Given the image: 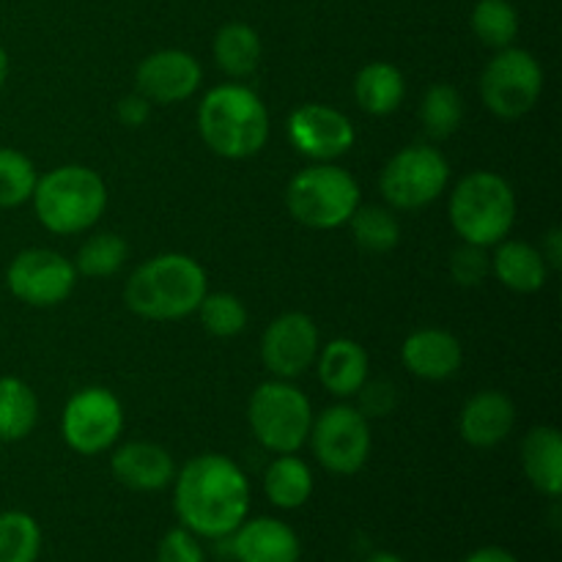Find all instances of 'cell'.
Here are the masks:
<instances>
[{
    "instance_id": "cell-1",
    "label": "cell",
    "mask_w": 562,
    "mask_h": 562,
    "mask_svg": "<svg viewBox=\"0 0 562 562\" xmlns=\"http://www.w3.org/2000/svg\"><path fill=\"white\" fill-rule=\"evenodd\" d=\"M173 505L181 527L198 538H228L250 510V481L223 453H201L173 477Z\"/></svg>"
},
{
    "instance_id": "cell-2",
    "label": "cell",
    "mask_w": 562,
    "mask_h": 562,
    "mask_svg": "<svg viewBox=\"0 0 562 562\" xmlns=\"http://www.w3.org/2000/svg\"><path fill=\"white\" fill-rule=\"evenodd\" d=\"M206 294V272L195 258L184 252H162L130 274L124 302L146 322H181L198 311Z\"/></svg>"
},
{
    "instance_id": "cell-3",
    "label": "cell",
    "mask_w": 562,
    "mask_h": 562,
    "mask_svg": "<svg viewBox=\"0 0 562 562\" xmlns=\"http://www.w3.org/2000/svg\"><path fill=\"white\" fill-rule=\"evenodd\" d=\"M198 130L217 157L250 159L269 140V110L252 88L225 82L201 99Z\"/></svg>"
},
{
    "instance_id": "cell-4",
    "label": "cell",
    "mask_w": 562,
    "mask_h": 562,
    "mask_svg": "<svg viewBox=\"0 0 562 562\" xmlns=\"http://www.w3.org/2000/svg\"><path fill=\"white\" fill-rule=\"evenodd\" d=\"M31 201L38 223L49 234L75 236L102 220L108 209V184L86 165H60L38 176Z\"/></svg>"
},
{
    "instance_id": "cell-5",
    "label": "cell",
    "mask_w": 562,
    "mask_h": 562,
    "mask_svg": "<svg viewBox=\"0 0 562 562\" xmlns=\"http://www.w3.org/2000/svg\"><path fill=\"white\" fill-rule=\"evenodd\" d=\"M516 212L514 187L492 170L467 173L450 195V225L467 245L494 247L508 239Z\"/></svg>"
},
{
    "instance_id": "cell-6",
    "label": "cell",
    "mask_w": 562,
    "mask_h": 562,
    "mask_svg": "<svg viewBox=\"0 0 562 562\" xmlns=\"http://www.w3.org/2000/svg\"><path fill=\"white\" fill-rule=\"evenodd\" d=\"M360 206V184L349 170L318 162L300 170L285 187V209L313 231H333L349 223Z\"/></svg>"
},
{
    "instance_id": "cell-7",
    "label": "cell",
    "mask_w": 562,
    "mask_h": 562,
    "mask_svg": "<svg viewBox=\"0 0 562 562\" xmlns=\"http://www.w3.org/2000/svg\"><path fill=\"white\" fill-rule=\"evenodd\" d=\"M247 423L252 437L274 456L300 453L311 437L313 406L289 379H272L250 395Z\"/></svg>"
},
{
    "instance_id": "cell-8",
    "label": "cell",
    "mask_w": 562,
    "mask_h": 562,
    "mask_svg": "<svg viewBox=\"0 0 562 562\" xmlns=\"http://www.w3.org/2000/svg\"><path fill=\"white\" fill-rule=\"evenodd\" d=\"M450 184V165L442 151L417 143L401 148L379 176V192L384 201L401 212H417L437 201Z\"/></svg>"
},
{
    "instance_id": "cell-9",
    "label": "cell",
    "mask_w": 562,
    "mask_h": 562,
    "mask_svg": "<svg viewBox=\"0 0 562 562\" xmlns=\"http://www.w3.org/2000/svg\"><path fill=\"white\" fill-rule=\"evenodd\" d=\"M543 93V69L536 55L521 47L494 53L481 75V97L488 113L514 121L530 113Z\"/></svg>"
},
{
    "instance_id": "cell-10",
    "label": "cell",
    "mask_w": 562,
    "mask_h": 562,
    "mask_svg": "<svg viewBox=\"0 0 562 562\" xmlns=\"http://www.w3.org/2000/svg\"><path fill=\"white\" fill-rule=\"evenodd\" d=\"M313 456L333 475H357L371 456V426L357 406L335 404L313 417Z\"/></svg>"
},
{
    "instance_id": "cell-11",
    "label": "cell",
    "mask_w": 562,
    "mask_h": 562,
    "mask_svg": "<svg viewBox=\"0 0 562 562\" xmlns=\"http://www.w3.org/2000/svg\"><path fill=\"white\" fill-rule=\"evenodd\" d=\"M121 431H124V406L108 387H82L66 401L60 434L75 453H104L119 442Z\"/></svg>"
},
{
    "instance_id": "cell-12",
    "label": "cell",
    "mask_w": 562,
    "mask_h": 562,
    "mask_svg": "<svg viewBox=\"0 0 562 562\" xmlns=\"http://www.w3.org/2000/svg\"><path fill=\"white\" fill-rule=\"evenodd\" d=\"M5 285L31 307H55L71 296L77 285L75 261L47 247H31L14 256L5 269Z\"/></svg>"
},
{
    "instance_id": "cell-13",
    "label": "cell",
    "mask_w": 562,
    "mask_h": 562,
    "mask_svg": "<svg viewBox=\"0 0 562 562\" xmlns=\"http://www.w3.org/2000/svg\"><path fill=\"white\" fill-rule=\"evenodd\" d=\"M285 132H289L291 146L302 157H311L316 162H333V159L344 157L357 140L355 124L349 121V115L344 110L318 102H307L296 108L289 115Z\"/></svg>"
},
{
    "instance_id": "cell-14",
    "label": "cell",
    "mask_w": 562,
    "mask_h": 562,
    "mask_svg": "<svg viewBox=\"0 0 562 562\" xmlns=\"http://www.w3.org/2000/svg\"><path fill=\"white\" fill-rule=\"evenodd\" d=\"M322 340L307 313H283L261 338V360L274 379H296L316 362Z\"/></svg>"
},
{
    "instance_id": "cell-15",
    "label": "cell",
    "mask_w": 562,
    "mask_h": 562,
    "mask_svg": "<svg viewBox=\"0 0 562 562\" xmlns=\"http://www.w3.org/2000/svg\"><path fill=\"white\" fill-rule=\"evenodd\" d=\"M203 69L184 49H157L135 69L137 93L151 104H181L201 88Z\"/></svg>"
},
{
    "instance_id": "cell-16",
    "label": "cell",
    "mask_w": 562,
    "mask_h": 562,
    "mask_svg": "<svg viewBox=\"0 0 562 562\" xmlns=\"http://www.w3.org/2000/svg\"><path fill=\"white\" fill-rule=\"evenodd\" d=\"M228 538L236 562H300L302 558L300 536L272 516L245 519Z\"/></svg>"
},
{
    "instance_id": "cell-17",
    "label": "cell",
    "mask_w": 562,
    "mask_h": 562,
    "mask_svg": "<svg viewBox=\"0 0 562 562\" xmlns=\"http://www.w3.org/2000/svg\"><path fill=\"white\" fill-rule=\"evenodd\" d=\"M110 470L115 481L132 492H162L176 477L173 456L162 445L143 442V439L115 448Z\"/></svg>"
},
{
    "instance_id": "cell-18",
    "label": "cell",
    "mask_w": 562,
    "mask_h": 562,
    "mask_svg": "<svg viewBox=\"0 0 562 562\" xmlns=\"http://www.w3.org/2000/svg\"><path fill=\"white\" fill-rule=\"evenodd\" d=\"M516 426V406L499 390H483L464 404L459 431L470 448L488 450L503 445Z\"/></svg>"
},
{
    "instance_id": "cell-19",
    "label": "cell",
    "mask_w": 562,
    "mask_h": 562,
    "mask_svg": "<svg viewBox=\"0 0 562 562\" xmlns=\"http://www.w3.org/2000/svg\"><path fill=\"white\" fill-rule=\"evenodd\" d=\"M461 360H464V351H461L459 338L439 327L417 329L401 346V362L406 371L428 382L450 379L461 368Z\"/></svg>"
},
{
    "instance_id": "cell-20",
    "label": "cell",
    "mask_w": 562,
    "mask_h": 562,
    "mask_svg": "<svg viewBox=\"0 0 562 562\" xmlns=\"http://www.w3.org/2000/svg\"><path fill=\"white\" fill-rule=\"evenodd\" d=\"M318 382L338 398H351L368 382V351L351 338L329 340L316 357Z\"/></svg>"
},
{
    "instance_id": "cell-21",
    "label": "cell",
    "mask_w": 562,
    "mask_h": 562,
    "mask_svg": "<svg viewBox=\"0 0 562 562\" xmlns=\"http://www.w3.org/2000/svg\"><path fill=\"white\" fill-rule=\"evenodd\" d=\"M494 247L497 250L492 256V272L505 289L516 291V294H536L547 285L552 269L543 261L538 247L519 239H503Z\"/></svg>"
},
{
    "instance_id": "cell-22",
    "label": "cell",
    "mask_w": 562,
    "mask_h": 562,
    "mask_svg": "<svg viewBox=\"0 0 562 562\" xmlns=\"http://www.w3.org/2000/svg\"><path fill=\"white\" fill-rule=\"evenodd\" d=\"M521 467L532 488L558 499L562 492V437L554 426H536L521 442Z\"/></svg>"
},
{
    "instance_id": "cell-23",
    "label": "cell",
    "mask_w": 562,
    "mask_h": 562,
    "mask_svg": "<svg viewBox=\"0 0 562 562\" xmlns=\"http://www.w3.org/2000/svg\"><path fill=\"white\" fill-rule=\"evenodd\" d=\"M406 80L398 66L387 60H373L362 66L355 77V99L366 113L390 115L404 104Z\"/></svg>"
},
{
    "instance_id": "cell-24",
    "label": "cell",
    "mask_w": 562,
    "mask_h": 562,
    "mask_svg": "<svg viewBox=\"0 0 562 562\" xmlns=\"http://www.w3.org/2000/svg\"><path fill=\"white\" fill-rule=\"evenodd\" d=\"M214 60L234 80H245L261 64V36L247 22H225L214 36Z\"/></svg>"
},
{
    "instance_id": "cell-25",
    "label": "cell",
    "mask_w": 562,
    "mask_h": 562,
    "mask_svg": "<svg viewBox=\"0 0 562 562\" xmlns=\"http://www.w3.org/2000/svg\"><path fill=\"white\" fill-rule=\"evenodd\" d=\"M267 499L280 510H296L311 499L313 472L296 453L278 456L263 475Z\"/></svg>"
},
{
    "instance_id": "cell-26",
    "label": "cell",
    "mask_w": 562,
    "mask_h": 562,
    "mask_svg": "<svg viewBox=\"0 0 562 562\" xmlns=\"http://www.w3.org/2000/svg\"><path fill=\"white\" fill-rule=\"evenodd\" d=\"M38 423V398L31 384L16 376H0V442L31 437Z\"/></svg>"
},
{
    "instance_id": "cell-27",
    "label": "cell",
    "mask_w": 562,
    "mask_h": 562,
    "mask_svg": "<svg viewBox=\"0 0 562 562\" xmlns=\"http://www.w3.org/2000/svg\"><path fill=\"white\" fill-rule=\"evenodd\" d=\"M464 121V97L450 82H434L420 102V124L434 140H448Z\"/></svg>"
},
{
    "instance_id": "cell-28",
    "label": "cell",
    "mask_w": 562,
    "mask_h": 562,
    "mask_svg": "<svg viewBox=\"0 0 562 562\" xmlns=\"http://www.w3.org/2000/svg\"><path fill=\"white\" fill-rule=\"evenodd\" d=\"M355 245L368 256H384L401 241V223L387 206H357L349 217Z\"/></svg>"
},
{
    "instance_id": "cell-29",
    "label": "cell",
    "mask_w": 562,
    "mask_h": 562,
    "mask_svg": "<svg viewBox=\"0 0 562 562\" xmlns=\"http://www.w3.org/2000/svg\"><path fill=\"white\" fill-rule=\"evenodd\" d=\"M472 33L481 38L494 53L505 47H514L519 36V11L510 0H477L470 16Z\"/></svg>"
},
{
    "instance_id": "cell-30",
    "label": "cell",
    "mask_w": 562,
    "mask_h": 562,
    "mask_svg": "<svg viewBox=\"0 0 562 562\" xmlns=\"http://www.w3.org/2000/svg\"><path fill=\"white\" fill-rule=\"evenodd\" d=\"M126 256H130V245L124 241V236L102 231V234H93L82 241L75 258V269L82 278H113L124 267Z\"/></svg>"
},
{
    "instance_id": "cell-31",
    "label": "cell",
    "mask_w": 562,
    "mask_h": 562,
    "mask_svg": "<svg viewBox=\"0 0 562 562\" xmlns=\"http://www.w3.org/2000/svg\"><path fill=\"white\" fill-rule=\"evenodd\" d=\"M42 552V527L25 510L0 514V562H36Z\"/></svg>"
},
{
    "instance_id": "cell-32",
    "label": "cell",
    "mask_w": 562,
    "mask_h": 562,
    "mask_svg": "<svg viewBox=\"0 0 562 562\" xmlns=\"http://www.w3.org/2000/svg\"><path fill=\"white\" fill-rule=\"evenodd\" d=\"M198 318H201L203 329L214 338H236L245 333L247 327V307L239 296L228 294V291H214L206 294L198 305Z\"/></svg>"
},
{
    "instance_id": "cell-33",
    "label": "cell",
    "mask_w": 562,
    "mask_h": 562,
    "mask_svg": "<svg viewBox=\"0 0 562 562\" xmlns=\"http://www.w3.org/2000/svg\"><path fill=\"white\" fill-rule=\"evenodd\" d=\"M36 165L16 148H0V209H14L31 201L36 190Z\"/></svg>"
},
{
    "instance_id": "cell-34",
    "label": "cell",
    "mask_w": 562,
    "mask_h": 562,
    "mask_svg": "<svg viewBox=\"0 0 562 562\" xmlns=\"http://www.w3.org/2000/svg\"><path fill=\"white\" fill-rule=\"evenodd\" d=\"M492 274V256L486 252V247L477 245H461L450 252V278L453 283L472 289V285H481L483 280Z\"/></svg>"
},
{
    "instance_id": "cell-35",
    "label": "cell",
    "mask_w": 562,
    "mask_h": 562,
    "mask_svg": "<svg viewBox=\"0 0 562 562\" xmlns=\"http://www.w3.org/2000/svg\"><path fill=\"white\" fill-rule=\"evenodd\" d=\"M157 562H206L198 536H192L184 527H176L162 536L157 547Z\"/></svg>"
},
{
    "instance_id": "cell-36",
    "label": "cell",
    "mask_w": 562,
    "mask_h": 562,
    "mask_svg": "<svg viewBox=\"0 0 562 562\" xmlns=\"http://www.w3.org/2000/svg\"><path fill=\"white\" fill-rule=\"evenodd\" d=\"M357 395H360V412L366 417L390 415L395 409V401H398L393 384L382 382V379L379 382H366L357 390Z\"/></svg>"
},
{
    "instance_id": "cell-37",
    "label": "cell",
    "mask_w": 562,
    "mask_h": 562,
    "mask_svg": "<svg viewBox=\"0 0 562 562\" xmlns=\"http://www.w3.org/2000/svg\"><path fill=\"white\" fill-rule=\"evenodd\" d=\"M115 115H119V121L124 126H130V130H137V126L146 124L148 119H151V102H148L143 93H130V97L119 99V104H115Z\"/></svg>"
},
{
    "instance_id": "cell-38",
    "label": "cell",
    "mask_w": 562,
    "mask_h": 562,
    "mask_svg": "<svg viewBox=\"0 0 562 562\" xmlns=\"http://www.w3.org/2000/svg\"><path fill=\"white\" fill-rule=\"evenodd\" d=\"M543 256V261L549 263V269H560L562 267V231L560 228H549L547 236H543V245L538 247Z\"/></svg>"
},
{
    "instance_id": "cell-39",
    "label": "cell",
    "mask_w": 562,
    "mask_h": 562,
    "mask_svg": "<svg viewBox=\"0 0 562 562\" xmlns=\"http://www.w3.org/2000/svg\"><path fill=\"white\" fill-rule=\"evenodd\" d=\"M464 562H519L508 549L503 547H481L472 554H467Z\"/></svg>"
},
{
    "instance_id": "cell-40",
    "label": "cell",
    "mask_w": 562,
    "mask_h": 562,
    "mask_svg": "<svg viewBox=\"0 0 562 562\" xmlns=\"http://www.w3.org/2000/svg\"><path fill=\"white\" fill-rule=\"evenodd\" d=\"M5 77H9V55H5V49L0 47V88H3Z\"/></svg>"
},
{
    "instance_id": "cell-41",
    "label": "cell",
    "mask_w": 562,
    "mask_h": 562,
    "mask_svg": "<svg viewBox=\"0 0 562 562\" xmlns=\"http://www.w3.org/2000/svg\"><path fill=\"white\" fill-rule=\"evenodd\" d=\"M366 562H404V560L393 552H379V554H373V558H368Z\"/></svg>"
}]
</instances>
